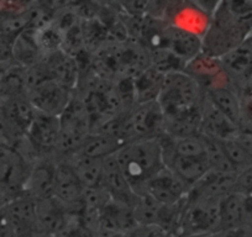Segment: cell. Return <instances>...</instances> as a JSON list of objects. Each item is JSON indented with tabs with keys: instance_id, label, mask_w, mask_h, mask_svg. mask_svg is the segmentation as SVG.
<instances>
[{
	"instance_id": "1",
	"label": "cell",
	"mask_w": 252,
	"mask_h": 237,
	"mask_svg": "<svg viewBox=\"0 0 252 237\" xmlns=\"http://www.w3.org/2000/svg\"><path fill=\"white\" fill-rule=\"evenodd\" d=\"M204 89L184 71L164 76L158 101L164 118V132L173 137L199 134Z\"/></svg>"
},
{
	"instance_id": "2",
	"label": "cell",
	"mask_w": 252,
	"mask_h": 237,
	"mask_svg": "<svg viewBox=\"0 0 252 237\" xmlns=\"http://www.w3.org/2000/svg\"><path fill=\"white\" fill-rule=\"evenodd\" d=\"M115 158L126 180L137 195L146 194L149 180L164 167L158 137L125 142L115 153Z\"/></svg>"
},
{
	"instance_id": "3",
	"label": "cell",
	"mask_w": 252,
	"mask_h": 237,
	"mask_svg": "<svg viewBox=\"0 0 252 237\" xmlns=\"http://www.w3.org/2000/svg\"><path fill=\"white\" fill-rule=\"evenodd\" d=\"M58 118L60 141L56 156H67L76 152L92 132V118L86 104L76 90H73L68 105Z\"/></svg>"
},
{
	"instance_id": "4",
	"label": "cell",
	"mask_w": 252,
	"mask_h": 237,
	"mask_svg": "<svg viewBox=\"0 0 252 237\" xmlns=\"http://www.w3.org/2000/svg\"><path fill=\"white\" fill-rule=\"evenodd\" d=\"M36 115V110L26 93L0 99V142L16 147L26 139V134Z\"/></svg>"
},
{
	"instance_id": "5",
	"label": "cell",
	"mask_w": 252,
	"mask_h": 237,
	"mask_svg": "<svg viewBox=\"0 0 252 237\" xmlns=\"http://www.w3.org/2000/svg\"><path fill=\"white\" fill-rule=\"evenodd\" d=\"M220 200L188 192L182 210L178 237L219 231Z\"/></svg>"
},
{
	"instance_id": "6",
	"label": "cell",
	"mask_w": 252,
	"mask_h": 237,
	"mask_svg": "<svg viewBox=\"0 0 252 237\" xmlns=\"http://www.w3.org/2000/svg\"><path fill=\"white\" fill-rule=\"evenodd\" d=\"M210 20L239 43L252 36V0H221Z\"/></svg>"
},
{
	"instance_id": "7",
	"label": "cell",
	"mask_w": 252,
	"mask_h": 237,
	"mask_svg": "<svg viewBox=\"0 0 252 237\" xmlns=\"http://www.w3.org/2000/svg\"><path fill=\"white\" fill-rule=\"evenodd\" d=\"M31 166L15 147L0 142V189L11 197L23 194Z\"/></svg>"
},
{
	"instance_id": "8",
	"label": "cell",
	"mask_w": 252,
	"mask_h": 237,
	"mask_svg": "<svg viewBox=\"0 0 252 237\" xmlns=\"http://www.w3.org/2000/svg\"><path fill=\"white\" fill-rule=\"evenodd\" d=\"M56 157H57V167H56L53 197L57 198L71 214L79 216L83 209V195L86 188L78 179L68 159L63 156Z\"/></svg>"
},
{
	"instance_id": "9",
	"label": "cell",
	"mask_w": 252,
	"mask_h": 237,
	"mask_svg": "<svg viewBox=\"0 0 252 237\" xmlns=\"http://www.w3.org/2000/svg\"><path fill=\"white\" fill-rule=\"evenodd\" d=\"M60 141V118L36 111L26 134V142L36 158L56 156Z\"/></svg>"
},
{
	"instance_id": "10",
	"label": "cell",
	"mask_w": 252,
	"mask_h": 237,
	"mask_svg": "<svg viewBox=\"0 0 252 237\" xmlns=\"http://www.w3.org/2000/svg\"><path fill=\"white\" fill-rule=\"evenodd\" d=\"M25 93L36 111L60 116L68 105L73 90L63 87L56 81L48 79L37 86L26 89Z\"/></svg>"
},
{
	"instance_id": "11",
	"label": "cell",
	"mask_w": 252,
	"mask_h": 237,
	"mask_svg": "<svg viewBox=\"0 0 252 237\" xmlns=\"http://www.w3.org/2000/svg\"><path fill=\"white\" fill-rule=\"evenodd\" d=\"M18 237H42L36 214L35 199L26 194L11 198L4 207Z\"/></svg>"
},
{
	"instance_id": "12",
	"label": "cell",
	"mask_w": 252,
	"mask_h": 237,
	"mask_svg": "<svg viewBox=\"0 0 252 237\" xmlns=\"http://www.w3.org/2000/svg\"><path fill=\"white\" fill-rule=\"evenodd\" d=\"M225 73L236 89L241 91L252 79V37L247 38L219 58Z\"/></svg>"
},
{
	"instance_id": "13",
	"label": "cell",
	"mask_w": 252,
	"mask_h": 237,
	"mask_svg": "<svg viewBox=\"0 0 252 237\" xmlns=\"http://www.w3.org/2000/svg\"><path fill=\"white\" fill-rule=\"evenodd\" d=\"M56 167H57L56 156H43L36 158L31 166L23 194L29 195L35 200L53 197Z\"/></svg>"
},
{
	"instance_id": "14",
	"label": "cell",
	"mask_w": 252,
	"mask_h": 237,
	"mask_svg": "<svg viewBox=\"0 0 252 237\" xmlns=\"http://www.w3.org/2000/svg\"><path fill=\"white\" fill-rule=\"evenodd\" d=\"M183 71L194 78L204 90L215 88V87L234 86L229 76L225 73L219 58L212 57L203 52L190 59L186 64Z\"/></svg>"
},
{
	"instance_id": "15",
	"label": "cell",
	"mask_w": 252,
	"mask_h": 237,
	"mask_svg": "<svg viewBox=\"0 0 252 237\" xmlns=\"http://www.w3.org/2000/svg\"><path fill=\"white\" fill-rule=\"evenodd\" d=\"M189 189L190 187L187 183L164 166L149 180L146 194L163 204H177L187 197Z\"/></svg>"
},
{
	"instance_id": "16",
	"label": "cell",
	"mask_w": 252,
	"mask_h": 237,
	"mask_svg": "<svg viewBox=\"0 0 252 237\" xmlns=\"http://www.w3.org/2000/svg\"><path fill=\"white\" fill-rule=\"evenodd\" d=\"M100 187L108 193L111 199L129 205L132 209L139 199V195L131 189L125 176L121 172L115 154L104 158Z\"/></svg>"
},
{
	"instance_id": "17",
	"label": "cell",
	"mask_w": 252,
	"mask_h": 237,
	"mask_svg": "<svg viewBox=\"0 0 252 237\" xmlns=\"http://www.w3.org/2000/svg\"><path fill=\"white\" fill-rule=\"evenodd\" d=\"M42 61L53 81L71 90L77 88L81 74V67L77 57L67 52L64 48H60L47 53L42 58Z\"/></svg>"
},
{
	"instance_id": "18",
	"label": "cell",
	"mask_w": 252,
	"mask_h": 237,
	"mask_svg": "<svg viewBox=\"0 0 252 237\" xmlns=\"http://www.w3.org/2000/svg\"><path fill=\"white\" fill-rule=\"evenodd\" d=\"M36 214L42 237L57 236L72 219L73 214L55 197L36 199Z\"/></svg>"
},
{
	"instance_id": "19",
	"label": "cell",
	"mask_w": 252,
	"mask_h": 237,
	"mask_svg": "<svg viewBox=\"0 0 252 237\" xmlns=\"http://www.w3.org/2000/svg\"><path fill=\"white\" fill-rule=\"evenodd\" d=\"M239 131L240 127L205 96L199 127L200 136L208 140L225 141L236 136Z\"/></svg>"
},
{
	"instance_id": "20",
	"label": "cell",
	"mask_w": 252,
	"mask_h": 237,
	"mask_svg": "<svg viewBox=\"0 0 252 237\" xmlns=\"http://www.w3.org/2000/svg\"><path fill=\"white\" fill-rule=\"evenodd\" d=\"M163 48L171 51L187 64L202 52V37L168 23Z\"/></svg>"
},
{
	"instance_id": "21",
	"label": "cell",
	"mask_w": 252,
	"mask_h": 237,
	"mask_svg": "<svg viewBox=\"0 0 252 237\" xmlns=\"http://www.w3.org/2000/svg\"><path fill=\"white\" fill-rule=\"evenodd\" d=\"M163 154L164 166L172 169L184 183L192 187L210 169L207 153L204 156L183 157L173 153Z\"/></svg>"
},
{
	"instance_id": "22",
	"label": "cell",
	"mask_w": 252,
	"mask_h": 237,
	"mask_svg": "<svg viewBox=\"0 0 252 237\" xmlns=\"http://www.w3.org/2000/svg\"><path fill=\"white\" fill-rule=\"evenodd\" d=\"M137 226L134 209L118 200L109 199L99 212V227L127 234Z\"/></svg>"
},
{
	"instance_id": "23",
	"label": "cell",
	"mask_w": 252,
	"mask_h": 237,
	"mask_svg": "<svg viewBox=\"0 0 252 237\" xmlns=\"http://www.w3.org/2000/svg\"><path fill=\"white\" fill-rule=\"evenodd\" d=\"M236 173H225L209 169L204 176L190 187L189 193L200 197L222 199L229 193L235 192Z\"/></svg>"
},
{
	"instance_id": "24",
	"label": "cell",
	"mask_w": 252,
	"mask_h": 237,
	"mask_svg": "<svg viewBox=\"0 0 252 237\" xmlns=\"http://www.w3.org/2000/svg\"><path fill=\"white\" fill-rule=\"evenodd\" d=\"M124 142L115 135L106 131H92L74 154L91 157V158H106L113 156L123 146Z\"/></svg>"
},
{
	"instance_id": "25",
	"label": "cell",
	"mask_w": 252,
	"mask_h": 237,
	"mask_svg": "<svg viewBox=\"0 0 252 237\" xmlns=\"http://www.w3.org/2000/svg\"><path fill=\"white\" fill-rule=\"evenodd\" d=\"M166 74L155 67L149 66L132 78L136 104L147 103L158 99Z\"/></svg>"
},
{
	"instance_id": "26",
	"label": "cell",
	"mask_w": 252,
	"mask_h": 237,
	"mask_svg": "<svg viewBox=\"0 0 252 237\" xmlns=\"http://www.w3.org/2000/svg\"><path fill=\"white\" fill-rule=\"evenodd\" d=\"M205 96L240 127V91L234 86H221L204 90Z\"/></svg>"
},
{
	"instance_id": "27",
	"label": "cell",
	"mask_w": 252,
	"mask_h": 237,
	"mask_svg": "<svg viewBox=\"0 0 252 237\" xmlns=\"http://www.w3.org/2000/svg\"><path fill=\"white\" fill-rule=\"evenodd\" d=\"M247 226L245 215V195L231 192L220 200V230Z\"/></svg>"
},
{
	"instance_id": "28",
	"label": "cell",
	"mask_w": 252,
	"mask_h": 237,
	"mask_svg": "<svg viewBox=\"0 0 252 237\" xmlns=\"http://www.w3.org/2000/svg\"><path fill=\"white\" fill-rule=\"evenodd\" d=\"M63 157L68 159L84 188H94L100 185L104 158H91L74 153Z\"/></svg>"
},
{
	"instance_id": "29",
	"label": "cell",
	"mask_w": 252,
	"mask_h": 237,
	"mask_svg": "<svg viewBox=\"0 0 252 237\" xmlns=\"http://www.w3.org/2000/svg\"><path fill=\"white\" fill-rule=\"evenodd\" d=\"M205 140V152H207V158L209 162L210 169H214L218 172H225V173H236V169L230 162L226 152L221 141L217 140Z\"/></svg>"
},
{
	"instance_id": "30",
	"label": "cell",
	"mask_w": 252,
	"mask_h": 237,
	"mask_svg": "<svg viewBox=\"0 0 252 237\" xmlns=\"http://www.w3.org/2000/svg\"><path fill=\"white\" fill-rule=\"evenodd\" d=\"M184 3L186 0H149L145 15L169 23Z\"/></svg>"
},
{
	"instance_id": "31",
	"label": "cell",
	"mask_w": 252,
	"mask_h": 237,
	"mask_svg": "<svg viewBox=\"0 0 252 237\" xmlns=\"http://www.w3.org/2000/svg\"><path fill=\"white\" fill-rule=\"evenodd\" d=\"M221 144L224 146V149L226 152L227 157H229L230 162H231L232 166L236 169V172L252 164L251 153L245 148L244 145L237 140L236 136L221 141Z\"/></svg>"
},
{
	"instance_id": "32",
	"label": "cell",
	"mask_w": 252,
	"mask_h": 237,
	"mask_svg": "<svg viewBox=\"0 0 252 237\" xmlns=\"http://www.w3.org/2000/svg\"><path fill=\"white\" fill-rule=\"evenodd\" d=\"M149 0H109V6L118 13L127 16H144Z\"/></svg>"
},
{
	"instance_id": "33",
	"label": "cell",
	"mask_w": 252,
	"mask_h": 237,
	"mask_svg": "<svg viewBox=\"0 0 252 237\" xmlns=\"http://www.w3.org/2000/svg\"><path fill=\"white\" fill-rule=\"evenodd\" d=\"M240 129L252 131V84L240 91Z\"/></svg>"
},
{
	"instance_id": "34",
	"label": "cell",
	"mask_w": 252,
	"mask_h": 237,
	"mask_svg": "<svg viewBox=\"0 0 252 237\" xmlns=\"http://www.w3.org/2000/svg\"><path fill=\"white\" fill-rule=\"evenodd\" d=\"M81 0H37V5L50 16L71 9Z\"/></svg>"
},
{
	"instance_id": "35",
	"label": "cell",
	"mask_w": 252,
	"mask_h": 237,
	"mask_svg": "<svg viewBox=\"0 0 252 237\" xmlns=\"http://www.w3.org/2000/svg\"><path fill=\"white\" fill-rule=\"evenodd\" d=\"M235 192L242 193V194L252 193V164L236 172Z\"/></svg>"
},
{
	"instance_id": "36",
	"label": "cell",
	"mask_w": 252,
	"mask_h": 237,
	"mask_svg": "<svg viewBox=\"0 0 252 237\" xmlns=\"http://www.w3.org/2000/svg\"><path fill=\"white\" fill-rule=\"evenodd\" d=\"M127 237H172L157 225H137L127 232Z\"/></svg>"
},
{
	"instance_id": "37",
	"label": "cell",
	"mask_w": 252,
	"mask_h": 237,
	"mask_svg": "<svg viewBox=\"0 0 252 237\" xmlns=\"http://www.w3.org/2000/svg\"><path fill=\"white\" fill-rule=\"evenodd\" d=\"M186 1L189 5L197 9L198 11H200L210 19L221 3V0H186Z\"/></svg>"
},
{
	"instance_id": "38",
	"label": "cell",
	"mask_w": 252,
	"mask_h": 237,
	"mask_svg": "<svg viewBox=\"0 0 252 237\" xmlns=\"http://www.w3.org/2000/svg\"><path fill=\"white\" fill-rule=\"evenodd\" d=\"M13 53H11V45L6 42L4 38L0 37V72L13 66Z\"/></svg>"
},
{
	"instance_id": "39",
	"label": "cell",
	"mask_w": 252,
	"mask_h": 237,
	"mask_svg": "<svg viewBox=\"0 0 252 237\" xmlns=\"http://www.w3.org/2000/svg\"><path fill=\"white\" fill-rule=\"evenodd\" d=\"M0 237H18L4 207L0 209Z\"/></svg>"
},
{
	"instance_id": "40",
	"label": "cell",
	"mask_w": 252,
	"mask_h": 237,
	"mask_svg": "<svg viewBox=\"0 0 252 237\" xmlns=\"http://www.w3.org/2000/svg\"><path fill=\"white\" fill-rule=\"evenodd\" d=\"M93 237H127L125 232L114 231V230L105 229V227H98L94 232H92Z\"/></svg>"
},
{
	"instance_id": "41",
	"label": "cell",
	"mask_w": 252,
	"mask_h": 237,
	"mask_svg": "<svg viewBox=\"0 0 252 237\" xmlns=\"http://www.w3.org/2000/svg\"><path fill=\"white\" fill-rule=\"evenodd\" d=\"M245 195V215H246V225L252 227V193Z\"/></svg>"
},
{
	"instance_id": "42",
	"label": "cell",
	"mask_w": 252,
	"mask_h": 237,
	"mask_svg": "<svg viewBox=\"0 0 252 237\" xmlns=\"http://www.w3.org/2000/svg\"><path fill=\"white\" fill-rule=\"evenodd\" d=\"M11 198H14V197H11V195L9 194V193H6L5 190L0 189V209L8 204V202L11 199Z\"/></svg>"
},
{
	"instance_id": "43",
	"label": "cell",
	"mask_w": 252,
	"mask_h": 237,
	"mask_svg": "<svg viewBox=\"0 0 252 237\" xmlns=\"http://www.w3.org/2000/svg\"><path fill=\"white\" fill-rule=\"evenodd\" d=\"M208 234L205 235H188V236H182V237H207Z\"/></svg>"
},
{
	"instance_id": "44",
	"label": "cell",
	"mask_w": 252,
	"mask_h": 237,
	"mask_svg": "<svg viewBox=\"0 0 252 237\" xmlns=\"http://www.w3.org/2000/svg\"><path fill=\"white\" fill-rule=\"evenodd\" d=\"M46 237H56V236H46Z\"/></svg>"
},
{
	"instance_id": "45",
	"label": "cell",
	"mask_w": 252,
	"mask_h": 237,
	"mask_svg": "<svg viewBox=\"0 0 252 237\" xmlns=\"http://www.w3.org/2000/svg\"><path fill=\"white\" fill-rule=\"evenodd\" d=\"M251 37H252V36H251Z\"/></svg>"
}]
</instances>
